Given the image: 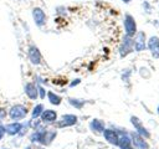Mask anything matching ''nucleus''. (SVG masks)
Instances as JSON below:
<instances>
[{
    "mask_svg": "<svg viewBox=\"0 0 159 149\" xmlns=\"http://www.w3.org/2000/svg\"><path fill=\"white\" fill-rule=\"evenodd\" d=\"M89 128H91V130L94 132L96 134H102L103 130L106 129V128H104V123H103V120H101V119H98V118H94V119L91 120V123H89Z\"/></svg>",
    "mask_w": 159,
    "mask_h": 149,
    "instance_id": "obj_17",
    "label": "nucleus"
},
{
    "mask_svg": "<svg viewBox=\"0 0 159 149\" xmlns=\"http://www.w3.org/2000/svg\"><path fill=\"white\" fill-rule=\"evenodd\" d=\"M31 14H32V19L36 26L42 27L46 24V14L41 7H34Z\"/></svg>",
    "mask_w": 159,
    "mask_h": 149,
    "instance_id": "obj_7",
    "label": "nucleus"
},
{
    "mask_svg": "<svg viewBox=\"0 0 159 149\" xmlns=\"http://www.w3.org/2000/svg\"><path fill=\"white\" fill-rule=\"evenodd\" d=\"M24 92L27 96L29 99L36 101L39 98V91H37V84L34 82H27L24 86Z\"/></svg>",
    "mask_w": 159,
    "mask_h": 149,
    "instance_id": "obj_9",
    "label": "nucleus"
},
{
    "mask_svg": "<svg viewBox=\"0 0 159 149\" xmlns=\"http://www.w3.org/2000/svg\"><path fill=\"white\" fill-rule=\"evenodd\" d=\"M124 30H125V35L133 37L137 34V22L134 20V17L130 14H125L124 15Z\"/></svg>",
    "mask_w": 159,
    "mask_h": 149,
    "instance_id": "obj_4",
    "label": "nucleus"
},
{
    "mask_svg": "<svg viewBox=\"0 0 159 149\" xmlns=\"http://www.w3.org/2000/svg\"><path fill=\"white\" fill-rule=\"evenodd\" d=\"M29 113V109L26 108V106L24 104H20V103H16V104H12L9 111H7V117L15 122H20L22 119L26 118Z\"/></svg>",
    "mask_w": 159,
    "mask_h": 149,
    "instance_id": "obj_2",
    "label": "nucleus"
},
{
    "mask_svg": "<svg viewBox=\"0 0 159 149\" xmlns=\"http://www.w3.org/2000/svg\"><path fill=\"white\" fill-rule=\"evenodd\" d=\"M25 149H34V148H32V147H26Z\"/></svg>",
    "mask_w": 159,
    "mask_h": 149,
    "instance_id": "obj_25",
    "label": "nucleus"
},
{
    "mask_svg": "<svg viewBox=\"0 0 159 149\" xmlns=\"http://www.w3.org/2000/svg\"><path fill=\"white\" fill-rule=\"evenodd\" d=\"M158 114H159V107H158Z\"/></svg>",
    "mask_w": 159,
    "mask_h": 149,
    "instance_id": "obj_29",
    "label": "nucleus"
},
{
    "mask_svg": "<svg viewBox=\"0 0 159 149\" xmlns=\"http://www.w3.org/2000/svg\"><path fill=\"white\" fill-rule=\"evenodd\" d=\"M133 41H134V50L135 51L139 52V51L145 50V34L143 31H139Z\"/></svg>",
    "mask_w": 159,
    "mask_h": 149,
    "instance_id": "obj_14",
    "label": "nucleus"
},
{
    "mask_svg": "<svg viewBox=\"0 0 159 149\" xmlns=\"http://www.w3.org/2000/svg\"><path fill=\"white\" fill-rule=\"evenodd\" d=\"M37 91H39V97H40L41 99H43V98L46 97V93H47V92H46V89H45L42 86H40V84H39V86H37Z\"/></svg>",
    "mask_w": 159,
    "mask_h": 149,
    "instance_id": "obj_21",
    "label": "nucleus"
},
{
    "mask_svg": "<svg viewBox=\"0 0 159 149\" xmlns=\"http://www.w3.org/2000/svg\"><path fill=\"white\" fill-rule=\"evenodd\" d=\"M148 48L154 58H159V38L157 36H152L148 41Z\"/></svg>",
    "mask_w": 159,
    "mask_h": 149,
    "instance_id": "obj_12",
    "label": "nucleus"
},
{
    "mask_svg": "<svg viewBox=\"0 0 159 149\" xmlns=\"http://www.w3.org/2000/svg\"><path fill=\"white\" fill-rule=\"evenodd\" d=\"M81 83V79L80 78H75L71 83H70V87H75V86H77V84H80Z\"/></svg>",
    "mask_w": 159,
    "mask_h": 149,
    "instance_id": "obj_24",
    "label": "nucleus"
},
{
    "mask_svg": "<svg viewBox=\"0 0 159 149\" xmlns=\"http://www.w3.org/2000/svg\"><path fill=\"white\" fill-rule=\"evenodd\" d=\"M16 1H26V0H16Z\"/></svg>",
    "mask_w": 159,
    "mask_h": 149,
    "instance_id": "obj_27",
    "label": "nucleus"
},
{
    "mask_svg": "<svg viewBox=\"0 0 159 149\" xmlns=\"http://www.w3.org/2000/svg\"><path fill=\"white\" fill-rule=\"evenodd\" d=\"M1 149H9V148H1Z\"/></svg>",
    "mask_w": 159,
    "mask_h": 149,
    "instance_id": "obj_28",
    "label": "nucleus"
},
{
    "mask_svg": "<svg viewBox=\"0 0 159 149\" xmlns=\"http://www.w3.org/2000/svg\"><path fill=\"white\" fill-rule=\"evenodd\" d=\"M77 123V115L75 114H63L61 119L56 123L57 128H66V127H72Z\"/></svg>",
    "mask_w": 159,
    "mask_h": 149,
    "instance_id": "obj_8",
    "label": "nucleus"
},
{
    "mask_svg": "<svg viewBox=\"0 0 159 149\" xmlns=\"http://www.w3.org/2000/svg\"><path fill=\"white\" fill-rule=\"evenodd\" d=\"M130 122H132L133 127L137 129V133H138L139 135H142L143 138H149V137H150V133L145 129V127L142 124V122H140L135 115H132V117H130Z\"/></svg>",
    "mask_w": 159,
    "mask_h": 149,
    "instance_id": "obj_10",
    "label": "nucleus"
},
{
    "mask_svg": "<svg viewBox=\"0 0 159 149\" xmlns=\"http://www.w3.org/2000/svg\"><path fill=\"white\" fill-rule=\"evenodd\" d=\"M68 103L75 107L76 109H82L83 106L86 104V101L84 99H78V98H68Z\"/></svg>",
    "mask_w": 159,
    "mask_h": 149,
    "instance_id": "obj_20",
    "label": "nucleus"
},
{
    "mask_svg": "<svg viewBox=\"0 0 159 149\" xmlns=\"http://www.w3.org/2000/svg\"><path fill=\"white\" fill-rule=\"evenodd\" d=\"M6 117H7V111H6L5 108H1V107H0V120L5 119Z\"/></svg>",
    "mask_w": 159,
    "mask_h": 149,
    "instance_id": "obj_23",
    "label": "nucleus"
},
{
    "mask_svg": "<svg viewBox=\"0 0 159 149\" xmlns=\"http://www.w3.org/2000/svg\"><path fill=\"white\" fill-rule=\"evenodd\" d=\"M5 134H6V132H5V124L2 123V120H0V140L4 138Z\"/></svg>",
    "mask_w": 159,
    "mask_h": 149,
    "instance_id": "obj_22",
    "label": "nucleus"
},
{
    "mask_svg": "<svg viewBox=\"0 0 159 149\" xmlns=\"http://www.w3.org/2000/svg\"><path fill=\"white\" fill-rule=\"evenodd\" d=\"M43 109H45V107H43L42 103L36 104V106L32 108V112H31V119H36V118H39V117L41 115V113L43 112Z\"/></svg>",
    "mask_w": 159,
    "mask_h": 149,
    "instance_id": "obj_19",
    "label": "nucleus"
},
{
    "mask_svg": "<svg viewBox=\"0 0 159 149\" xmlns=\"http://www.w3.org/2000/svg\"><path fill=\"white\" fill-rule=\"evenodd\" d=\"M118 147L120 149H135L132 147V142H130V137L123 132L119 134V140H118Z\"/></svg>",
    "mask_w": 159,
    "mask_h": 149,
    "instance_id": "obj_16",
    "label": "nucleus"
},
{
    "mask_svg": "<svg viewBox=\"0 0 159 149\" xmlns=\"http://www.w3.org/2000/svg\"><path fill=\"white\" fill-rule=\"evenodd\" d=\"M40 118H41V122L43 123H55L57 119V113L52 109H43Z\"/></svg>",
    "mask_w": 159,
    "mask_h": 149,
    "instance_id": "obj_15",
    "label": "nucleus"
},
{
    "mask_svg": "<svg viewBox=\"0 0 159 149\" xmlns=\"http://www.w3.org/2000/svg\"><path fill=\"white\" fill-rule=\"evenodd\" d=\"M103 137H104V139L109 143V144H112V145H117L118 147V140H119V134L114 130V129H104L103 130Z\"/></svg>",
    "mask_w": 159,
    "mask_h": 149,
    "instance_id": "obj_11",
    "label": "nucleus"
},
{
    "mask_svg": "<svg viewBox=\"0 0 159 149\" xmlns=\"http://www.w3.org/2000/svg\"><path fill=\"white\" fill-rule=\"evenodd\" d=\"M57 132L52 129H36L30 135L31 143H40L42 145H50L56 138Z\"/></svg>",
    "mask_w": 159,
    "mask_h": 149,
    "instance_id": "obj_1",
    "label": "nucleus"
},
{
    "mask_svg": "<svg viewBox=\"0 0 159 149\" xmlns=\"http://www.w3.org/2000/svg\"><path fill=\"white\" fill-rule=\"evenodd\" d=\"M122 1H123V2H129L130 0H122Z\"/></svg>",
    "mask_w": 159,
    "mask_h": 149,
    "instance_id": "obj_26",
    "label": "nucleus"
},
{
    "mask_svg": "<svg viewBox=\"0 0 159 149\" xmlns=\"http://www.w3.org/2000/svg\"><path fill=\"white\" fill-rule=\"evenodd\" d=\"M21 127H22V123L12 120L11 123L5 124V132H6V134H7V135L14 137V135H17V134H19V132H20V129H21Z\"/></svg>",
    "mask_w": 159,
    "mask_h": 149,
    "instance_id": "obj_13",
    "label": "nucleus"
},
{
    "mask_svg": "<svg viewBox=\"0 0 159 149\" xmlns=\"http://www.w3.org/2000/svg\"><path fill=\"white\" fill-rule=\"evenodd\" d=\"M129 137H130V142L132 144L134 145L135 149H149V144L145 142V139L139 135L137 132H132L129 133Z\"/></svg>",
    "mask_w": 159,
    "mask_h": 149,
    "instance_id": "obj_6",
    "label": "nucleus"
},
{
    "mask_svg": "<svg viewBox=\"0 0 159 149\" xmlns=\"http://www.w3.org/2000/svg\"><path fill=\"white\" fill-rule=\"evenodd\" d=\"M27 57H29V61H30L32 65H35V66L40 65L41 61H42L41 52H40V50H39L35 45H30V46H29V50H27Z\"/></svg>",
    "mask_w": 159,
    "mask_h": 149,
    "instance_id": "obj_5",
    "label": "nucleus"
},
{
    "mask_svg": "<svg viewBox=\"0 0 159 149\" xmlns=\"http://www.w3.org/2000/svg\"><path fill=\"white\" fill-rule=\"evenodd\" d=\"M46 96H47V98H48V102H50L52 106H60L61 102H62V97L58 96V94H56V93L52 92V91H48V92L46 93Z\"/></svg>",
    "mask_w": 159,
    "mask_h": 149,
    "instance_id": "obj_18",
    "label": "nucleus"
},
{
    "mask_svg": "<svg viewBox=\"0 0 159 149\" xmlns=\"http://www.w3.org/2000/svg\"><path fill=\"white\" fill-rule=\"evenodd\" d=\"M134 48V41H133V37L130 36H127L124 35L122 42H120V46H119V56L120 57H125L127 55H129Z\"/></svg>",
    "mask_w": 159,
    "mask_h": 149,
    "instance_id": "obj_3",
    "label": "nucleus"
}]
</instances>
